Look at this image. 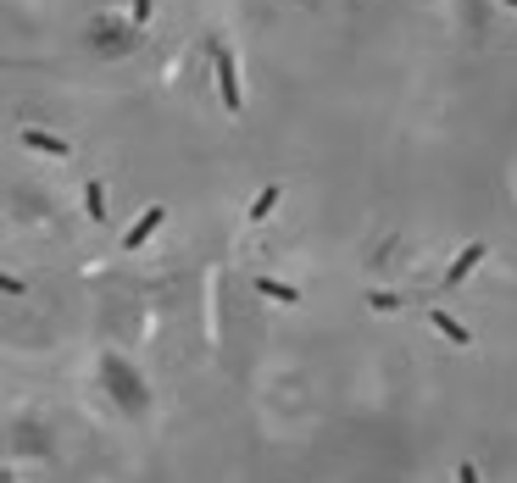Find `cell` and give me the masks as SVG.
<instances>
[{
  "instance_id": "obj_1",
  "label": "cell",
  "mask_w": 517,
  "mask_h": 483,
  "mask_svg": "<svg viewBox=\"0 0 517 483\" xmlns=\"http://www.w3.org/2000/svg\"><path fill=\"white\" fill-rule=\"evenodd\" d=\"M212 67H217V90H223V106L229 112H245V100H239V73H234V56L223 39H212Z\"/></svg>"
},
{
  "instance_id": "obj_2",
  "label": "cell",
  "mask_w": 517,
  "mask_h": 483,
  "mask_svg": "<svg viewBox=\"0 0 517 483\" xmlns=\"http://www.w3.org/2000/svg\"><path fill=\"white\" fill-rule=\"evenodd\" d=\"M479 261H484V245H467L462 256H457V261L445 267V289H462V278H467V272L479 267Z\"/></svg>"
},
{
  "instance_id": "obj_3",
  "label": "cell",
  "mask_w": 517,
  "mask_h": 483,
  "mask_svg": "<svg viewBox=\"0 0 517 483\" xmlns=\"http://www.w3.org/2000/svg\"><path fill=\"white\" fill-rule=\"evenodd\" d=\"M161 217H168V212H161V206H151V212H145V217L129 228V234H122V250H139V245H145V239H151L156 228H161Z\"/></svg>"
},
{
  "instance_id": "obj_4",
  "label": "cell",
  "mask_w": 517,
  "mask_h": 483,
  "mask_svg": "<svg viewBox=\"0 0 517 483\" xmlns=\"http://www.w3.org/2000/svg\"><path fill=\"white\" fill-rule=\"evenodd\" d=\"M23 144H28V151H45V156H61V161H67V139H56V134H45V129H23Z\"/></svg>"
},
{
  "instance_id": "obj_5",
  "label": "cell",
  "mask_w": 517,
  "mask_h": 483,
  "mask_svg": "<svg viewBox=\"0 0 517 483\" xmlns=\"http://www.w3.org/2000/svg\"><path fill=\"white\" fill-rule=\"evenodd\" d=\"M428 323H434V328H440V333H445V339H450V345H467V339H473V333H467V328H462L457 317H450V311H428Z\"/></svg>"
},
{
  "instance_id": "obj_6",
  "label": "cell",
  "mask_w": 517,
  "mask_h": 483,
  "mask_svg": "<svg viewBox=\"0 0 517 483\" xmlns=\"http://www.w3.org/2000/svg\"><path fill=\"white\" fill-rule=\"evenodd\" d=\"M256 295H267V300H284V306H295V300H301V289H289V284H278V278H256Z\"/></svg>"
},
{
  "instance_id": "obj_7",
  "label": "cell",
  "mask_w": 517,
  "mask_h": 483,
  "mask_svg": "<svg viewBox=\"0 0 517 483\" xmlns=\"http://www.w3.org/2000/svg\"><path fill=\"white\" fill-rule=\"evenodd\" d=\"M84 212H90V217H95V222H106V189H100V183H95V178H90V183H84Z\"/></svg>"
},
{
  "instance_id": "obj_8",
  "label": "cell",
  "mask_w": 517,
  "mask_h": 483,
  "mask_svg": "<svg viewBox=\"0 0 517 483\" xmlns=\"http://www.w3.org/2000/svg\"><path fill=\"white\" fill-rule=\"evenodd\" d=\"M278 200H284V195H278V183H267V189H262V195L251 200V217L262 222V217H267V212H273V206H278Z\"/></svg>"
},
{
  "instance_id": "obj_9",
  "label": "cell",
  "mask_w": 517,
  "mask_h": 483,
  "mask_svg": "<svg viewBox=\"0 0 517 483\" xmlns=\"http://www.w3.org/2000/svg\"><path fill=\"white\" fill-rule=\"evenodd\" d=\"M367 300H373V311H396V306H401V295H389V289H373Z\"/></svg>"
},
{
  "instance_id": "obj_10",
  "label": "cell",
  "mask_w": 517,
  "mask_h": 483,
  "mask_svg": "<svg viewBox=\"0 0 517 483\" xmlns=\"http://www.w3.org/2000/svg\"><path fill=\"white\" fill-rule=\"evenodd\" d=\"M151 17V0H134V23H145Z\"/></svg>"
},
{
  "instance_id": "obj_11",
  "label": "cell",
  "mask_w": 517,
  "mask_h": 483,
  "mask_svg": "<svg viewBox=\"0 0 517 483\" xmlns=\"http://www.w3.org/2000/svg\"><path fill=\"white\" fill-rule=\"evenodd\" d=\"M457 478H462V483H479V472H473V467H467V461H462V472H457Z\"/></svg>"
},
{
  "instance_id": "obj_12",
  "label": "cell",
  "mask_w": 517,
  "mask_h": 483,
  "mask_svg": "<svg viewBox=\"0 0 517 483\" xmlns=\"http://www.w3.org/2000/svg\"><path fill=\"white\" fill-rule=\"evenodd\" d=\"M506 6H512V12H517V0H506Z\"/></svg>"
}]
</instances>
